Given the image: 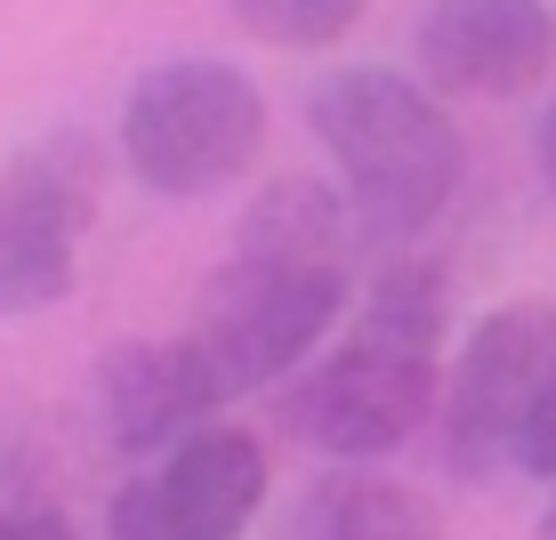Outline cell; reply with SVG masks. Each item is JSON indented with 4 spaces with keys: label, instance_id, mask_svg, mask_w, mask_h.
Masks as SVG:
<instances>
[{
    "label": "cell",
    "instance_id": "obj_2",
    "mask_svg": "<svg viewBox=\"0 0 556 540\" xmlns=\"http://www.w3.org/2000/svg\"><path fill=\"white\" fill-rule=\"evenodd\" d=\"M306 129L339 169L355 226L371 242H412L459 194V129L428 81L395 65H339L306 89Z\"/></svg>",
    "mask_w": 556,
    "mask_h": 540
},
{
    "label": "cell",
    "instance_id": "obj_7",
    "mask_svg": "<svg viewBox=\"0 0 556 540\" xmlns=\"http://www.w3.org/2000/svg\"><path fill=\"white\" fill-rule=\"evenodd\" d=\"M556 56L548 0H428L412 65L435 98H525Z\"/></svg>",
    "mask_w": 556,
    "mask_h": 540
},
{
    "label": "cell",
    "instance_id": "obj_5",
    "mask_svg": "<svg viewBox=\"0 0 556 540\" xmlns=\"http://www.w3.org/2000/svg\"><path fill=\"white\" fill-rule=\"evenodd\" d=\"M348 306V266H251L226 259L210 275V306L194 323V347L218 379V395H251L275 388L291 363L315 355V339L339 323Z\"/></svg>",
    "mask_w": 556,
    "mask_h": 540
},
{
    "label": "cell",
    "instance_id": "obj_14",
    "mask_svg": "<svg viewBox=\"0 0 556 540\" xmlns=\"http://www.w3.org/2000/svg\"><path fill=\"white\" fill-rule=\"evenodd\" d=\"M0 540H73L56 508H0Z\"/></svg>",
    "mask_w": 556,
    "mask_h": 540
},
{
    "label": "cell",
    "instance_id": "obj_15",
    "mask_svg": "<svg viewBox=\"0 0 556 540\" xmlns=\"http://www.w3.org/2000/svg\"><path fill=\"white\" fill-rule=\"evenodd\" d=\"M532 153H541V178H548V194H556V98L541 113V138H532Z\"/></svg>",
    "mask_w": 556,
    "mask_h": 540
},
{
    "label": "cell",
    "instance_id": "obj_9",
    "mask_svg": "<svg viewBox=\"0 0 556 540\" xmlns=\"http://www.w3.org/2000/svg\"><path fill=\"white\" fill-rule=\"evenodd\" d=\"M153 492L178 540H242L266 500V452L251 428H194L153 468Z\"/></svg>",
    "mask_w": 556,
    "mask_h": 540
},
{
    "label": "cell",
    "instance_id": "obj_13",
    "mask_svg": "<svg viewBox=\"0 0 556 540\" xmlns=\"http://www.w3.org/2000/svg\"><path fill=\"white\" fill-rule=\"evenodd\" d=\"M508 468H525V476H541V485H556V363L541 372V388H532L525 419H516Z\"/></svg>",
    "mask_w": 556,
    "mask_h": 540
},
{
    "label": "cell",
    "instance_id": "obj_10",
    "mask_svg": "<svg viewBox=\"0 0 556 540\" xmlns=\"http://www.w3.org/2000/svg\"><path fill=\"white\" fill-rule=\"evenodd\" d=\"M363 235L355 210L339 186L323 178H275L251 202V218L235 226V250L226 259H251V266H348V242Z\"/></svg>",
    "mask_w": 556,
    "mask_h": 540
},
{
    "label": "cell",
    "instance_id": "obj_12",
    "mask_svg": "<svg viewBox=\"0 0 556 540\" xmlns=\"http://www.w3.org/2000/svg\"><path fill=\"white\" fill-rule=\"evenodd\" d=\"M235 25L266 49H331L355 33L363 0H226Z\"/></svg>",
    "mask_w": 556,
    "mask_h": 540
},
{
    "label": "cell",
    "instance_id": "obj_1",
    "mask_svg": "<svg viewBox=\"0 0 556 540\" xmlns=\"http://www.w3.org/2000/svg\"><path fill=\"white\" fill-rule=\"evenodd\" d=\"M435 355H444V266L388 259L355 331L282 395V419L331 460H379L412 443V428H428L444 395Z\"/></svg>",
    "mask_w": 556,
    "mask_h": 540
},
{
    "label": "cell",
    "instance_id": "obj_3",
    "mask_svg": "<svg viewBox=\"0 0 556 540\" xmlns=\"http://www.w3.org/2000/svg\"><path fill=\"white\" fill-rule=\"evenodd\" d=\"M266 146V98L226 56H162L122 98V162L146 194L202 202L235 186Z\"/></svg>",
    "mask_w": 556,
    "mask_h": 540
},
{
    "label": "cell",
    "instance_id": "obj_4",
    "mask_svg": "<svg viewBox=\"0 0 556 540\" xmlns=\"http://www.w3.org/2000/svg\"><path fill=\"white\" fill-rule=\"evenodd\" d=\"M98 194H105V146L73 122L25 138L0 162V323L49 315L73 299Z\"/></svg>",
    "mask_w": 556,
    "mask_h": 540
},
{
    "label": "cell",
    "instance_id": "obj_11",
    "mask_svg": "<svg viewBox=\"0 0 556 540\" xmlns=\"http://www.w3.org/2000/svg\"><path fill=\"white\" fill-rule=\"evenodd\" d=\"M299 540H444V516L428 508V492L395 485V476L339 468L306 492Z\"/></svg>",
    "mask_w": 556,
    "mask_h": 540
},
{
    "label": "cell",
    "instance_id": "obj_6",
    "mask_svg": "<svg viewBox=\"0 0 556 540\" xmlns=\"http://www.w3.org/2000/svg\"><path fill=\"white\" fill-rule=\"evenodd\" d=\"M548 363H556V306H541V299L492 306L468 331V347L452 363V388H444V468L459 485H484L492 468H508L516 419H525Z\"/></svg>",
    "mask_w": 556,
    "mask_h": 540
},
{
    "label": "cell",
    "instance_id": "obj_16",
    "mask_svg": "<svg viewBox=\"0 0 556 540\" xmlns=\"http://www.w3.org/2000/svg\"><path fill=\"white\" fill-rule=\"evenodd\" d=\"M541 540H556V485H548V508H541Z\"/></svg>",
    "mask_w": 556,
    "mask_h": 540
},
{
    "label": "cell",
    "instance_id": "obj_8",
    "mask_svg": "<svg viewBox=\"0 0 556 540\" xmlns=\"http://www.w3.org/2000/svg\"><path fill=\"white\" fill-rule=\"evenodd\" d=\"M98 403H105V436L122 452H169L194 428H210L218 412V379H210L194 331L186 339H138V347H113L98 363Z\"/></svg>",
    "mask_w": 556,
    "mask_h": 540
}]
</instances>
